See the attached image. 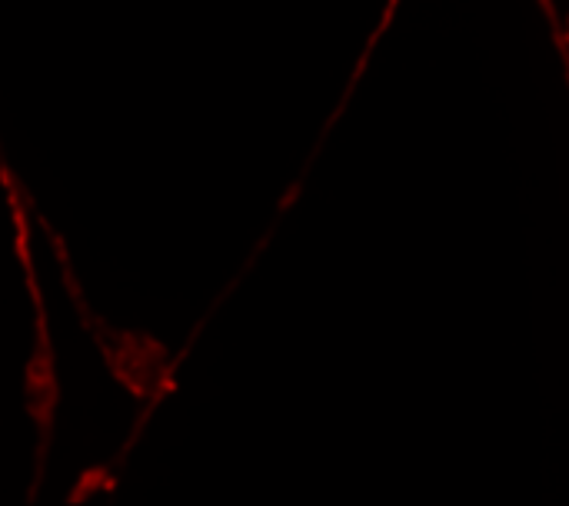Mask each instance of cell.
Here are the masks:
<instances>
[{
	"label": "cell",
	"mask_w": 569,
	"mask_h": 506,
	"mask_svg": "<svg viewBox=\"0 0 569 506\" xmlns=\"http://www.w3.org/2000/svg\"><path fill=\"white\" fill-rule=\"evenodd\" d=\"M53 254H57V264H60V274H63V287H67V297L80 317V327L90 334V340L97 344L110 377L133 397V400H163V394L173 387V370H177V360H167V347L143 334V330H130V327H113L107 324L100 314L90 310L87 297H83V287L77 284L73 277V264H70V254L63 247V237L47 224V217H37Z\"/></svg>",
	"instance_id": "cell-1"
},
{
	"label": "cell",
	"mask_w": 569,
	"mask_h": 506,
	"mask_svg": "<svg viewBox=\"0 0 569 506\" xmlns=\"http://www.w3.org/2000/svg\"><path fill=\"white\" fill-rule=\"evenodd\" d=\"M33 350L23 367V410L33 420L37 430V464H33V484L27 490V504L37 500L43 484L47 454L53 444V424H57V404H60V380H57V354L47 330V307L43 297H33Z\"/></svg>",
	"instance_id": "cell-2"
}]
</instances>
